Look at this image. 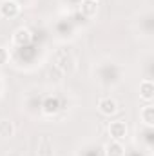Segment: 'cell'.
Instances as JSON below:
<instances>
[{"mask_svg":"<svg viewBox=\"0 0 154 156\" xmlns=\"http://www.w3.org/2000/svg\"><path fill=\"white\" fill-rule=\"evenodd\" d=\"M100 105H102V111H103V113H114L116 111V104L113 100H103Z\"/></svg>","mask_w":154,"mask_h":156,"instance_id":"1","label":"cell"},{"mask_svg":"<svg viewBox=\"0 0 154 156\" xmlns=\"http://www.w3.org/2000/svg\"><path fill=\"white\" fill-rule=\"evenodd\" d=\"M111 131L114 133L116 138H120V136H123V133H125V127H123L121 123H114V125L111 127Z\"/></svg>","mask_w":154,"mask_h":156,"instance_id":"2","label":"cell"},{"mask_svg":"<svg viewBox=\"0 0 154 156\" xmlns=\"http://www.w3.org/2000/svg\"><path fill=\"white\" fill-rule=\"evenodd\" d=\"M2 11H4V15L15 13V11H16V5H15L13 2H5V4H4V7H2Z\"/></svg>","mask_w":154,"mask_h":156,"instance_id":"3","label":"cell"},{"mask_svg":"<svg viewBox=\"0 0 154 156\" xmlns=\"http://www.w3.org/2000/svg\"><path fill=\"white\" fill-rule=\"evenodd\" d=\"M83 9H85L87 13H93V11H94V7H93L91 2H85V4H83Z\"/></svg>","mask_w":154,"mask_h":156,"instance_id":"4","label":"cell"}]
</instances>
